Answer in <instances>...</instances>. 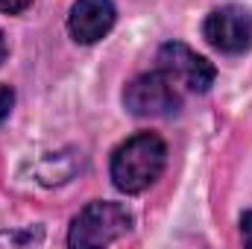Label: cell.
<instances>
[{"instance_id": "6da1fadb", "label": "cell", "mask_w": 252, "mask_h": 249, "mask_svg": "<svg viewBox=\"0 0 252 249\" xmlns=\"http://www.w3.org/2000/svg\"><path fill=\"white\" fill-rule=\"evenodd\" d=\"M167 164V147L158 135L141 132L124 141L112 156V182L124 193H141L153 185Z\"/></svg>"}, {"instance_id": "7a4b0ae2", "label": "cell", "mask_w": 252, "mask_h": 249, "mask_svg": "<svg viewBox=\"0 0 252 249\" xmlns=\"http://www.w3.org/2000/svg\"><path fill=\"white\" fill-rule=\"evenodd\" d=\"M132 229V214L121 202H91L85 205L67 232L70 247H106Z\"/></svg>"}, {"instance_id": "3957f363", "label": "cell", "mask_w": 252, "mask_h": 249, "mask_svg": "<svg viewBox=\"0 0 252 249\" xmlns=\"http://www.w3.org/2000/svg\"><path fill=\"white\" fill-rule=\"evenodd\" d=\"M124 106L135 118H170L182 106V88L164 73H141L124 91Z\"/></svg>"}, {"instance_id": "277c9868", "label": "cell", "mask_w": 252, "mask_h": 249, "mask_svg": "<svg viewBox=\"0 0 252 249\" xmlns=\"http://www.w3.org/2000/svg\"><path fill=\"white\" fill-rule=\"evenodd\" d=\"M158 70H164L182 91H193V94H202L214 85V64L208 62L205 56L193 53L188 44L182 41H167L161 44L158 50Z\"/></svg>"}, {"instance_id": "5b68a950", "label": "cell", "mask_w": 252, "mask_h": 249, "mask_svg": "<svg viewBox=\"0 0 252 249\" xmlns=\"http://www.w3.org/2000/svg\"><path fill=\"white\" fill-rule=\"evenodd\" d=\"M202 35L220 53H247L252 47V12L244 6H220L205 18Z\"/></svg>"}, {"instance_id": "8992f818", "label": "cell", "mask_w": 252, "mask_h": 249, "mask_svg": "<svg viewBox=\"0 0 252 249\" xmlns=\"http://www.w3.org/2000/svg\"><path fill=\"white\" fill-rule=\"evenodd\" d=\"M115 18L112 0H76L67 15V30L79 44H94L115 27Z\"/></svg>"}, {"instance_id": "52a82bcc", "label": "cell", "mask_w": 252, "mask_h": 249, "mask_svg": "<svg viewBox=\"0 0 252 249\" xmlns=\"http://www.w3.org/2000/svg\"><path fill=\"white\" fill-rule=\"evenodd\" d=\"M12 106H15V91H12L9 85H0V124L9 118Z\"/></svg>"}, {"instance_id": "ba28073f", "label": "cell", "mask_w": 252, "mask_h": 249, "mask_svg": "<svg viewBox=\"0 0 252 249\" xmlns=\"http://www.w3.org/2000/svg\"><path fill=\"white\" fill-rule=\"evenodd\" d=\"M35 0H0V12H6V15H18V12H24V9H30Z\"/></svg>"}, {"instance_id": "9c48e42d", "label": "cell", "mask_w": 252, "mask_h": 249, "mask_svg": "<svg viewBox=\"0 0 252 249\" xmlns=\"http://www.w3.org/2000/svg\"><path fill=\"white\" fill-rule=\"evenodd\" d=\"M241 235H244V244L252 247V211H247V214L241 217Z\"/></svg>"}, {"instance_id": "30bf717a", "label": "cell", "mask_w": 252, "mask_h": 249, "mask_svg": "<svg viewBox=\"0 0 252 249\" xmlns=\"http://www.w3.org/2000/svg\"><path fill=\"white\" fill-rule=\"evenodd\" d=\"M6 62V38H3V32H0V64Z\"/></svg>"}]
</instances>
